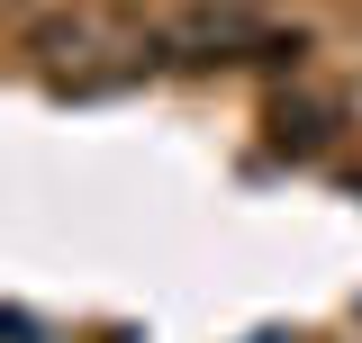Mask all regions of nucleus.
<instances>
[{
	"mask_svg": "<svg viewBox=\"0 0 362 343\" xmlns=\"http://www.w3.org/2000/svg\"><path fill=\"white\" fill-rule=\"evenodd\" d=\"M335 118H344L335 100H281L272 109V145L281 154H326L335 145Z\"/></svg>",
	"mask_w": 362,
	"mask_h": 343,
	"instance_id": "nucleus-1",
	"label": "nucleus"
},
{
	"mask_svg": "<svg viewBox=\"0 0 362 343\" xmlns=\"http://www.w3.org/2000/svg\"><path fill=\"white\" fill-rule=\"evenodd\" d=\"M263 343H272V335H263Z\"/></svg>",
	"mask_w": 362,
	"mask_h": 343,
	"instance_id": "nucleus-2",
	"label": "nucleus"
}]
</instances>
